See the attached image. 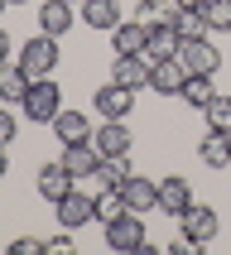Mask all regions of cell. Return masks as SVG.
Returning <instances> with one entry per match:
<instances>
[{
	"label": "cell",
	"mask_w": 231,
	"mask_h": 255,
	"mask_svg": "<svg viewBox=\"0 0 231 255\" xmlns=\"http://www.w3.org/2000/svg\"><path fill=\"white\" fill-rule=\"evenodd\" d=\"M63 111V92H58L53 77H39V82L29 87V97L19 101V116L34 121V126H53V116Z\"/></svg>",
	"instance_id": "obj_1"
},
{
	"label": "cell",
	"mask_w": 231,
	"mask_h": 255,
	"mask_svg": "<svg viewBox=\"0 0 231 255\" xmlns=\"http://www.w3.org/2000/svg\"><path fill=\"white\" fill-rule=\"evenodd\" d=\"M101 236H106V246H111L116 255L144 251V212H120L116 222H106V227H101Z\"/></svg>",
	"instance_id": "obj_2"
},
{
	"label": "cell",
	"mask_w": 231,
	"mask_h": 255,
	"mask_svg": "<svg viewBox=\"0 0 231 255\" xmlns=\"http://www.w3.org/2000/svg\"><path fill=\"white\" fill-rule=\"evenodd\" d=\"M19 68L39 82V77H53V68H58V39L53 34H34V39L19 48Z\"/></svg>",
	"instance_id": "obj_3"
},
{
	"label": "cell",
	"mask_w": 231,
	"mask_h": 255,
	"mask_svg": "<svg viewBox=\"0 0 231 255\" xmlns=\"http://www.w3.org/2000/svg\"><path fill=\"white\" fill-rule=\"evenodd\" d=\"M149 72H154V63L144 53H111V77L120 87H130V92H144L149 87Z\"/></svg>",
	"instance_id": "obj_4"
},
{
	"label": "cell",
	"mask_w": 231,
	"mask_h": 255,
	"mask_svg": "<svg viewBox=\"0 0 231 255\" xmlns=\"http://www.w3.org/2000/svg\"><path fill=\"white\" fill-rule=\"evenodd\" d=\"M178 63H183L188 72H198V77H212V72L222 68V48H217L212 39H188L183 48H178Z\"/></svg>",
	"instance_id": "obj_5"
},
{
	"label": "cell",
	"mask_w": 231,
	"mask_h": 255,
	"mask_svg": "<svg viewBox=\"0 0 231 255\" xmlns=\"http://www.w3.org/2000/svg\"><path fill=\"white\" fill-rule=\"evenodd\" d=\"M92 106H97V116H101V121H125V116H130V106H135V92H130V87H120V82L111 77L106 87H97Z\"/></svg>",
	"instance_id": "obj_6"
},
{
	"label": "cell",
	"mask_w": 231,
	"mask_h": 255,
	"mask_svg": "<svg viewBox=\"0 0 231 255\" xmlns=\"http://www.w3.org/2000/svg\"><path fill=\"white\" fill-rule=\"evenodd\" d=\"M34 188H39L43 202H58V198H68L72 188H77V178L68 173V164H63V159H53V164H43V169L34 173Z\"/></svg>",
	"instance_id": "obj_7"
},
{
	"label": "cell",
	"mask_w": 231,
	"mask_h": 255,
	"mask_svg": "<svg viewBox=\"0 0 231 255\" xmlns=\"http://www.w3.org/2000/svg\"><path fill=\"white\" fill-rule=\"evenodd\" d=\"M53 207H58V227H68V231L97 222V198H87V193H77V188H72L68 198H58Z\"/></svg>",
	"instance_id": "obj_8"
},
{
	"label": "cell",
	"mask_w": 231,
	"mask_h": 255,
	"mask_svg": "<svg viewBox=\"0 0 231 255\" xmlns=\"http://www.w3.org/2000/svg\"><path fill=\"white\" fill-rule=\"evenodd\" d=\"M178 222H183V236H193L198 246H212V241H217V231H222V217H217L212 207H202V202H193V207H188Z\"/></svg>",
	"instance_id": "obj_9"
},
{
	"label": "cell",
	"mask_w": 231,
	"mask_h": 255,
	"mask_svg": "<svg viewBox=\"0 0 231 255\" xmlns=\"http://www.w3.org/2000/svg\"><path fill=\"white\" fill-rule=\"evenodd\" d=\"M72 24H77V5H72V0H43L39 5V34L63 39Z\"/></svg>",
	"instance_id": "obj_10"
},
{
	"label": "cell",
	"mask_w": 231,
	"mask_h": 255,
	"mask_svg": "<svg viewBox=\"0 0 231 255\" xmlns=\"http://www.w3.org/2000/svg\"><path fill=\"white\" fill-rule=\"evenodd\" d=\"M188 207H193V188H188V178H178V173L159 178V212H164V217H183Z\"/></svg>",
	"instance_id": "obj_11"
},
{
	"label": "cell",
	"mask_w": 231,
	"mask_h": 255,
	"mask_svg": "<svg viewBox=\"0 0 231 255\" xmlns=\"http://www.w3.org/2000/svg\"><path fill=\"white\" fill-rule=\"evenodd\" d=\"M63 164H68V173L72 178H97V169H101V154H97V144L92 140H82V144H63Z\"/></svg>",
	"instance_id": "obj_12"
},
{
	"label": "cell",
	"mask_w": 231,
	"mask_h": 255,
	"mask_svg": "<svg viewBox=\"0 0 231 255\" xmlns=\"http://www.w3.org/2000/svg\"><path fill=\"white\" fill-rule=\"evenodd\" d=\"M149 48V24L144 19H120L111 29V53H144Z\"/></svg>",
	"instance_id": "obj_13"
},
{
	"label": "cell",
	"mask_w": 231,
	"mask_h": 255,
	"mask_svg": "<svg viewBox=\"0 0 231 255\" xmlns=\"http://www.w3.org/2000/svg\"><path fill=\"white\" fill-rule=\"evenodd\" d=\"M92 144H97V154H101V159L130 154V130H125V121H101V126L92 130Z\"/></svg>",
	"instance_id": "obj_14"
},
{
	"label": "cell",
	"mask_w": 231,
	"mask_h": 255,
	"mask_svg": "<svg viewBox=\"0 0 231 255\" xmlns=\"http://www.w3.org/2000/svg\"><path fill=\"white\" fill-rule=\"evenodd\" d=\"M183 82H188V68L178 63V58H159L154 72H149V87H154V92H164V97H178V92H183Z\"/></svg>",
	"instance_id": "obj_15"
},
{
	"label": "cell",
	"mask_w": 231,
	"mask_h": 255,
	"mask_svg": "<svg viewBox=\"0 0 231 255\" xmlns=\"http://www.w3.org/2000/svg\"><path fill=\"white\" fill-rule=\"evenodd\" d=\"M77 10H82V24L101 29V34H111V29L120 24V0H82Z\"/></svg>",
	"instance_id": "obj_16"
},
{
	"label": "cell",
	"mask_w": 231,
	"mask_h": 255,
	"mask_svg": "<svg viewBox=\"0 0 231 255\" xmlns=\"http://www.w3.org/2000/svg\"><path fill=\"white\" fill-rule=\"evenodd\" d=\"M130 202V212H154L159 207V178H140V173H130V183L120 188Z\"/></svg>",
	"instance_id": "obj_17"
},
{
	"label": "cell",
	"mask_w": 231,
	"mask_h": 255,
	"mask_svg": "<svg viewBox=\"0 0 231 255\" xmlns=\"http://www.w3.org/2000/svg\"><path fill=\"white\" fill-rule=\"evenodd\" d=\"M198 154H202L207 169H231V135L227 130H207L202 144H198Z\"/></svg>",
	"instance_id": "obj_18"
},
{
	"label": "cell",
	"mask_w": 231,
	"mask_h": 255,
	"mask_svg": "<svg viewBox=\"0 0 231 255\" xmlns=\"http://www.w3.org/2000/svg\"><path fill=\"white\" fill-rule=\"evenodd\" d=\"M29 87H34V77H29L19 63H0V101H14V106H19V101L29 97Z\"/></svg>",
	"instance_id": "obj_19"
},
{
	"label": "cell",
	"mask_w": 231,
	"mask_h": 255,
	"mask_svg": "<svg viewBox=\"0 0 231 255\" xmlns=\"http://www.w3.org/2000/svg\"><path fill=\"white\" fill-rule=\"evenodd\" d=\"M53 135L63 144H82V140H92V121L82 111H58L53 116Z\"/></svg>",
	"instance_id": "obj_20"
},
{
	"label": "cell",
	"mask_w": 231,
	"mask_h": 255,
	"mask_svg": "<svg viewBox=\"0 0 231 255\" xmlns=\"http://www.w3.org/2000/svg\"><path fill=\"white\" fill-rule=\"evenodd\" d=\"M178 48H183L178 29H173V24H154V29H149V48H144V58H149V63H159V58H178Z\"/></svg>",
	"instance_id": "obj_21"
},
{
	"label": "cell",
	"mask_w": 231,
	"mask_h": 255,
	"mask_svg": "<svg viewBox=\"0 0 231 255\" xmlns=\"http://www.w3.org/2000/svg\"><path fill=\"white\" fill-rule=\"evenodd\" d=\"M130 173H135V169H130V154H111V159H101L97 178H101L106 188H125V183H130Z\"/></svg>",
	"instance_id": "obj_22"
},
{
	"label": "cell",
	"mask_w": 231,
	"mask_h": 255,
	"mask_svg": "<svg viewBox=\"0 0 231 255\" xmlns=\"http://www.w3.org/2000/svg\"><path fill=\"white\" fill-rule=\"evenodd\" d=\"M178 14H183V5H178V0H144L140 19H144L149 29H154V24H173Z\"/></svg>",
	"instance_id": "obj_23"
},
{
	"label": "cell",
	"mask_w": 231,
	"mask_h": 255,
	"mask_svg": "<svg viewBox=\"0 0 231 255\" xmlns=\"http://www.w3.org/2000/svg\"><path fill=\"white\" fill-rule=\"evenodd\" d=\"M178 97L188 101V106H207V101L217 97V87H212V77H198V72H188V82H183V92H178Z\"/></svg>",
	"instance_id": "obj_24"
},
{
	"label": "cell",
	"mask_w": 231,
	"mask_h": 255,
	"mask_svg": "<svg viewBox=\"0 0 231 255\" xmlns=\"http://www.w3.org/2000/svg\"><path fill=\"white\" fill-rule=\"evenodd\" d=\"M120 212H130V202H125V193H120V188L97 193V222H101V227H106V222H116Z\"/></svg>",
	"instance_id": "obj_25"
},
{
	"label": "cell",
	"mask_w": 231,
	"mask_h": 255,
	"mask_svg": "<svg viewBox=\"0 0 231 255\" xmlns=\"http://www.w3.org/2000/svg\"><path fill=\"white\" fill-rule=\"evenodd\" d=\"M173 29H178V39H207V29H212V24H207V14H202V10H183V14H178V19H173Z\"/></svg>",
	"instance_id": "obj_26"
},
{
	"label": "cell",
	"mask_w": 231,
	"mask_h": 255,
	"mask_svg": "<svg viewBox=\"0 0 231 255\" xmlns=\"http://www.w3.org/2000/svg\"><path fill=\"white\" fill-rule=\"evenodd\" d=\"M202 116H207V130H227V135H231V97L217 92V97L202 106Z\"/></svg>",
	"instance_id": "obj_27"
},
{
	"label": "cell",
	"mask_w": 231,
	"mask_h": 255,
	"mask_svg": "<svg viewBox=\"0 0 231 255\" xmlns=\"http://www.w3.org/2000/svg\"><path fill=\"white\" fill-rule=\"evenodd\" d=\"M202 14H207V24H212L217 34H231V0H207Z\"/></svg>",
	"instance_id": "obj_28"
},
{
	"label": "cell",
	"mask_w": 231,
	"mask_h": 255,
	"mask_svg": "<svg viewBox=\"0 0 231 255\" xmlns=\"http://www.w3.org/2000/svg\"><path fill=\"white\" fill-rule=\"evenodd\" d=\"M43 251H48L43 236H19V241H10V255H43Z\"/></svg>",
	"instance_id": "obj_29"
},
{
	"label": "cell",
	"mask_w": 231,
	"mask_h": 255,
	"mask_svg": "<svg viewBox=\"0 0 231 255\" xmlns=\"http://www.w3.org/2000/svg\"><path fill=\"white\" fill-rule=\"evenodd\" d=\"M14 130H19V116H14L10 106L0 101V144H10V140H14Z\"/></svg>",
	"instance_id": "obj_30"
},
{
	"label": "cell",
	"mask_w": 231,
	"mask_h": 255,
	"mask_svg": "<svg viewBox=\"0 0 231 255\" xmlns=\"http://www.w3.org/2000/svg\"><path fill=\"white\" fill-rule=\"evenodd\" d=\"M202 246L193 241V236H178V241H169V255H198Z\"/></svg>",
	"instance_id": "obj_31"
},
{
	"label": "cell",
	"mask_w": 231,
	"mask_h": 255,
	"mask_svg": "<svg viewBox=\"0 0 231 255\" xmlns=\"http://www.w3.org/2000/svg\"><path fill=\"white\" fill-rule=\"evenodd\" d=\"M48 251H72V231L63 227L58 236H48Z\"/></svg>",
	"instance_id": "obj_32"
},
{
	"label": "cell",
	"mask_w": 231,
	"mask_h": 255,
	"mask_svg": "<svg viewBox=\"0 0 231 255\" xmlns=\"http://www.w3.org/2000/svg\"><path fill=\"white\" fill-rule=\"evenodd\" d=\"M0 63H10V34L0 29Z\"/></svg>",
	"instance_id": "obj_33"
},
{
	"label": "cell",
	"mask_w": 231,
	"mask_h": 255,
	"mask_svg": "<svg viewBox=\"0 0 231 255\" xmlns=\"http://www.w3.org/2000/svg\"><path fill=\"white\" fill-rule=\"evenodd\" d=\"M10 173V154H5V144H0V178Z\"/></svg>",
	"instance_id": "obj_34"
},
{
	"label": "cell",
	"mask_w": 231,
	"mask_h": 255,
	"mask_svg": "<svg viewBox=\"0 0 231 255\" xmlns=\"http://www.w3.org/2000/svg\"><path fill=\"white\" fill-rule=\"evenodd\" d=\"M178 5H183V10H202V5H207V0H178Z\"/></svg>",
	"instance_id": "obj_35"
},
{
	"label": "cell",
	"mask_w": 231,
	"mask_h": 255,
	"mask_svg": "<svg viewBox=\"0 0 231 255\" xmlns=\"http://www.w3.org/2000/svg\"><path fill=\"white\" fill-rule=\"evenodd\" d=\"M10 5H29V0H10Z\"/></svg>",
	"instance_id": "obj_36"
},
{
	"label": "cell",
	"mask_w": 231,
	"mask_h": 255,
	"mask_svg": "<svg viewBox=\"0 0 231 255\" xmlns=\"http://www.w3.org/2000/svg\"><path fill=\"white\" fill-rule=\"evenodd\" d=\"M5 5H10V0H0V10H5Z\"/></svg>",
	"instance_id": "obj_37"
},
{
	"label": "cell",
	"mask_w": 231,
	"mask_h": 255,
	"mask_svg": "<svg viewBox=\"0 0 231 255\" xmlns=\"http://www.w3.org/2000/svg\"><path fill=\"white\" fill-rule=\"evenodd\" d=\"M72 5H82V0H72Z\"/></svg>",
	"instance_id": "obj_38"
}]
</instances>
